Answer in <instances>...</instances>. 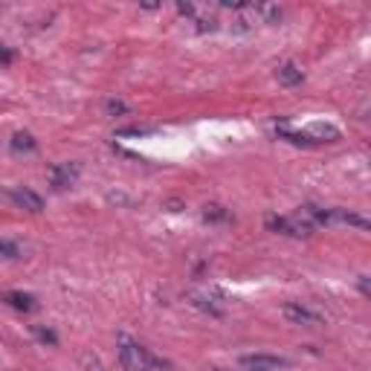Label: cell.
<instances>
[{"mask_svg": "<svg viewBox=\"0 0 371 371\" xmlns=\"http://www.w3.org/2000/svg\"><path fill=\"white\" fill-rule=\"evenodd\" d=\"M119 365L125 371H154L163 363H159L148 348H142L139 343L128 340V336H119Z\"/></svg>", "mask_w": 371, "mask_h": 371, "instance_id": "6da1fadb", "label": "cell"}, {"mask_svg": "<svg viewBox=\"0 0 371 371\" xmlns=\"http://www.w3.org/2000/svg\"><path fill=\"white\" fill-rule=\"evenodd\" d=\"M267 230L270 232L290 235V238H308L313 232L311 223H304L302 218H279V215H270L267 218Z\"/></svg>", "mask_w": 371, "mask_h": 371, "instance_id": "7a4b0ae2", "label": "cell"}, {"mask_svg": "<svg viewBox=\"0 0 371 371\" xmlns=\"http://www.w3.org/2000/svg\"><path fill=\"white\" fill-rule=\"evenodd\" d=\"M6 304H12L15 311H24V313H32V311H38V299L32 296V293H21V290H12V293L3 296Z\"/></svg>", "mask_w": 371, "mask_h": 371, "instance_id": "52a82bcc", "label": "cell"}, {"mask_svg": "<svg viewBox=\"0 0 371 371\" xmlns=\"http://www.w3.org/2000/svg\"><path fill=\"white\" fill-rule=\"evenodd\" d=\"M46 177H50V183L61 191V189H70L78 177V166H70V163H55L46 169Z\"/></svg>", "mask_w": 371, "mask_h": 371, "instance_id": "5b68a950", "label": "cell"}, {"mask_svg": "<svg viewBox=\"0 0 371 371\" xmlns=\"http://www.w3.org/2000/svg\"><path fill=\"white\" fill-rule=\"evenodd\" d=\"M15 61V53L12 50H3V46H0V64H12Z\"/></svg>", "mask_w": 371, "mask_h": 371, "instance_id": "5bb4252c", "label": "cell"}, {"mask_svg": "<svg viewBox=\"0 0 371 371\" xmlns=\"http://www.w3.org/2000/svg\"><path fill=\"white\" fill-rule=\"evenodd\" d=\"M198 29H203V32H206V29H218V24H215L212 18H209V21H206V18H200V21H198Z\"/></svg>", "mask_w": 371, "mask_h": 371, "instance_id": "9a60e30c", "label": "cell"}, {"mask_svg": "<svg viewBox=\"0 0 371 371\" xmlns=\"http://www.w3.org/2000/svg\"><path fill=\"white\" fill-rule=\"evenodd\" d=\"M32 331H35V336H41V340H44V343H50V345H55V343H58V336H55L53 331H46V328H41V325H35V328H32Z\"/></svg>", "mask_w": 371, "mask_h": 371, "instance_id": "7c38bea8", "label": "cell"}, {"mask_svg": "<svg viewBox=\"0 0 371 371\" xmlns=\"http://www.w3.org/2000/svg\"><path fill=\"white\" fill-rule=\"evenodd\" d=\"M15 258H21V247L12 241H0V261H15Z\"/></svg>", "mask_w": 371, "mask_h": 371, "instance_id": "8fae6325", "label": "cell"}, {"mask_svg": "<svg viewBox=\"0 0 371 371\" xmlns=\"http://www.w3.org/2000/svg\"><path fill=\"white\" fill-rule=\"evenodd\" d=\"M105 110H107V114H128V105L110 99V102H105Z\"/></svg>", "mask_w": 371, "mask_h": 371, "instance_id": "4fadbf2b", "label": "cell"}, {"mask_svg": "<svg viewBox=\"0 0 371 371\" xmlns=\"http://www.w3.org/2000/svg\"><path fill=\"white\" fill-rule=\"evenodd\" d=\"M90 371H105V368H102L99 363H90Z\"/></svg>", "mask_w": 371, "mask_h": 371, "instance_id": "ac0fdd59", "label": "cell"}, {"mask_svg": "<svg viewBox=\"0 0 371 371\" xmlns=\"http://www.w3.org/2000/svg\"><path fill=\"white\" fill-rule=\"evenodd\" d=\"M241 365L250 371H279V368H287V360L273 357V354H247V357H241Z\"/></svg>", "mask_w": 371, "mask_h": 371, "instance_id": "277c9868", "label": "cell"}, {"mask_svg": "<svg viewBox=\"0 0 371 371\" xmlns=\"http://www.w3.org/2000/svg\"><path fill=\"white\" fill-rule=\"evenodd\" d=\"M9 200H12L15 206L26 209V212H44V198L35 195L32 189H12V191H9Z\"/></svg>", "mask_w": 371, "mask_h": 371, "instance_id": "8992f818", "label": "cell"}, {"mask_svg": "<svg viewBox=\"0 0 371 371\" xmlns=\"http://www.w3.org/2000/svg\"><path fill=\"white\" fill-rule=\"evenodd\" d=\"M203 218L209 221V223H221V221H230V212L223 206H218V203H209L206 209H203Z\"/></svg>", "mask_w": 371, "mask_h": 371, "instance_id": "9c48e42d", "label": "cell"}, {"mask_svg": "<svg viewBox=\"0 0 371 371\" xmlns=\"http://www.w3.org/2000/svg\"><path fill=\"white\" fill-rule=\"evenodd\" d=\"M218 371H227V368H218Z\"/></svg>", "mask_w": 371, "mask_h": 371, "instance_id": "d6986e66", "label": "cell"}, {"mask_svg": "<svg viewBox=\"0 0 371 371\" xmlns=\"http://www.w3.org/2000/svg\"><path fill=\"white\" fill-rule=\"evenodd\" d=\"M12 148L15 151H35V139H32V134H15L12 137Z\"/></svg>", "mask_w": 371, "mask_h": 371, "instance_id": "30bf717a", "label": "cell"}, {"mask_svg": "<svg viewBox=\"0 0 371 371\" xmlns=\"http://www.w3.org/2000/svg\"><path fill=\"white\" fill-rule=\"evenodd\" d=\"M276 76H279V82H282L284 87H296V85H302V78H304V76H302V70L296 67L293 61L282 64V67H279V73H276Z\"/></svg>", "mask_w": 371, "mask_h": 371, "instance_id": "ba28073f", "label": "cell"}, {"mask_svg": "<svg viewBox=\"0 0 371 371\" xmlns=\"http://www.w3.org/2000/svg\"><path fill=\"white\" fill-rule=\"evenodd\" d=\"M177 12H180V15H195V6H191V3H177Z\"/></svg>", "mask_w": 371, "mask_h": 371, "instance_id": "2e32d148", "label": "cell"}, {"mask_svg": "<svg viewBox=\"0 0 371 371\" xmlns=\"http://www.w3.org/2000/svg\"><path fill=\"white\" fill-rule=\"evenodd\" d=\"M282 316L287 322H293V325H308V328L322 325V316L313 313L311 308H304V304H299V302H287L284 308H282Z\"/></svg>", "mask_w": 371, "mask_h": 371, "instance_id": "3957f363", "label": "cell"}, {"mask_svg": "<svg viewBox=\"0 0 371 371\" xmlns=\"http://www.w3.org/2000/svg\"><path fill=\"white\" fill-rule=\"evenodd\" d=\"M360 290H363V293H365V296H368V282H365V276H363V279H360Z\"/></svg>", "mask_w": 371, "mask_h": 371, "instance_id": "e0dca14e", "label": "cell"}]
</instances>
